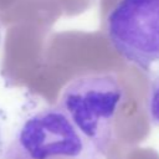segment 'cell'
<instances>
[{"label": "cell", "mask_w": 159, "mask_h": 159, "mask_svg": "<svg viewBox=\"0 0 159 159\" xmlns=\"http://www.w3.org/2000/svg\"><path fill=\"white\" fill-rule=\"evenodd\" d=\"M7 154L10 159H101L57 104L30 116Z\"/></svg>", "instance_id": "cell-3"}, {"label": "cell", "mask_w": 159, "mask_h": 159, "mask_svg": "<svg viewBox=\"0 0 159 159\" xmlns=\"http://www.w3.org/2000/svg\"><path fill=\"white\" fill-rule=\"evenodd\" d=\"M0 39H1V31H0Z\"/></svg>", "instance_id": "cell-6"}, {"label": "cell", "mask_w": 159, "mask_h": 159, "mask_svg": "<svg viewBox=\"0 0 159 159\" xmlns=\"http://www.w3.org/2000/svg\"><path fill=\"white\" fill-rule=\"evenodd\" d=\"M145 109L150 122L159 127V73L155 75L149 83Z\"/></svg>", "instance_id": "cell-4"}, {"label": "cell", "mask_w": 159, "mask_h": 159, "mask_svg": "<svg viewBox=\"0 0 159 159\" xmlns=\"http://www.w3.org/2000/svg\"><path fill=\"white\" fill-rule=\"evenodd\" d=\"M104 31L127 63L145 73L159 71V0H117Z\"/></svg>", "instance_id": "cell-2"}, {"label": "cell", "mask_w": 159, "mask_h": 159, "mask_svg": "<svg viewBox=\"0 0 159 159\" xmlns=\"http://www.w3.org/2000/svg\"><path fill=\"white\" fill-rule=\"evenodd\" d=\"M0 139H1V130H0Z\"/></svg>", "instance_id": "cell-5"}, {"label": "cell", "mask_w": 159, "mask_h": 159, "mask_svg": "<svg viewBox=\"0 0 159 159\" xmlns=\"http://www.w3.org/2000/svg\"><path fill=\"white\" fill-rule=\"evenodd\" d=\"M124 98V87L116 73L94 72L70 81L63 87L57 106L103 159L112 144L114 120Z\"/></svg>", "instance_id": "cell-1"}]
</instances>
